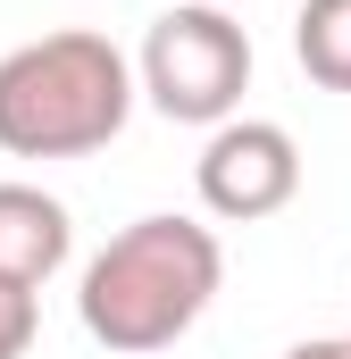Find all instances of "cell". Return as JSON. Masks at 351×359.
<instances>
[{
  "label": "cell",
  "instance_id": "cell-1",
  "mask_svg": "<svg viewBox=\"0 0 351 359\" xmlns=\"http://www.w3.org/2000/svg\"><path fill=\"white\" fill-rule=\"evenodd\" d=\"M218 284H226L218 234L201 217L159 209V217L117 226L92 251L84 284H76V318H84V334L100 351L151 359V351H168V343H184L201 326V309L218 301Z\"/></svg>",
  "mask_w": 351,
  "mask_h": 359
},
{
  "label": "cell",
  "instance_id": "cell-2",
  "mask_svg": "<svg viewBox=\"0 0 351 359\" xmlns=\"http://www.w3.org/2000/svg\"><path fill=\"white\" fill-rule=\"evenodd\" d=\"M126 117H134V59L92 25H59L0 59V151L8 159L109 151Z\"/></svg>",
  "mask_w": 351,
  "mask_h": 359
},
{
  "label": "cell",
  "instance_id": "cell-3",
  "mask_svg": "<svg viewBox=\"0 0 351 359\" xmlns=\"http://www.w3.org/2000/svg\"><path fill=\"white\" fill-rule=\"evenodd\" d=\"M243 92H251V34L218 0H176L151 17L134 59V100H151L168 126H226Z\"/></svg>",
  "mask_w": 351,
  "mask_h": 359
},
{
  "label": "cell",
  "instance_id": "cell-4",
  "mask_svg": "<svg viewBox=\"0 0 351 359\" xmlns=\"http://www.w3.org/2000/svg\"><path fill=\"white\" fill-rule=\"evenodd\" d=\"M192 192H201L209 217L260 226L301 192V142L276 117H226V126H209V142L192 159Z\"/></svg>",
  "mask_w": 351,
  "mask_h": 359
},
{
  "label": "cell",
  "instance_id": "cell-5",
  "mask_svg": "<svg viewBox=\"0 0 351 359\" xmlns=\"http://www.w3.org/2000/svg\"><path fill=\"white\" fill-rule=\"evenodd\" d=\"M76 251V217L67 201H51L42 184H0V276L8 284H51Z\"/></svg>",
  "mask_w": 351,
  "mask_h": 359
},
{
  "label": "cell",
  "instance_id": "cell-6",
  "mask_svg": "<svg viewBox=\"0 0 351 359\" xmlns=\"http://www.w3.org/2000/svg\"><path fill=\"white\" fill-rule=\"evenodd\" d=\"M293 59L318 92H351V0H301Z\"/></svg>",
  "mask_w": 351,
  "mask_h": 359
},
{
  "label": "cell",
  "instance_id": "cell-7",
  "mask_svg": "<svg viewBox=\"0 0 351 359\" xmlns=\"http://www.w3.org/2000/svg\"><path fill=\"white\" fill-rule=\"evenodd\" d=\"M34 334H42V301H34V284H8V276H0V359H25Z\"/></svg>",
  "mask_w": 351,
  "mask_h": 359
},
{
  "label": "cell",
  "instance_id": "cell-8",
  "mask_svg": "<svg viewBox=\"0 0 351 359\" xmlns=\"http://www.w3.org/2000/svg\"><path fill=\"white\" fill-rule=\"evenodd\" d=\"M284 359H351V334H318V343H293Z\"/></svg>",
  "mask_w": 351,
  "mask_h": 359
}]
</instances>
